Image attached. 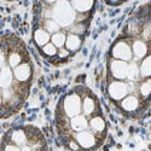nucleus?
<instances>
[{
    "mask_svg": "<svg viewBox=\"0 0 151 151\" xmlns=\"http://www.w3.org/2000/svg\"><path fill=\"white\" fill-rule=\"evenodd\" d=\"M52 17L59 26L68 27L75 19L74 9L71 7L70 4H68L67 0H59V1L53 6Z\"/></svg>",
    "mask_w": 151,
    "mask_h": 151,
    "instance_id": "f257e3e1",
    "label": "nucleus"
},
{
    "mask_svg": "<svg viewBox=\"0 0 151 151\" xmlns=\"http://www.w3.org/2000/svg\"><path fill=\"white\" fill-rule=\"evenodd\" d=\"M64 110L69 117L79 115L81 112V99L78 94H69L64 100Z\"/></svg>",
    "mask_w": 151,
    "mask_h": 151,
    "instance_id": "f03ea898",
    "label": "nucleus"
},
{
    "mask_svg": "<svg viewBox=\"0 0 151 151\" xmlns=\"http://www.w3.org/2000/svg\"><path fill=\"white\" fill-rule=\"evenodd\" d=\"M127 93H128V86L122 81L111 82L109 86V94L115 100H121L122 98L127 96Z\"/></svg>",
    "mask_w": 151,
    "mask_h": 151,
    "instance_id": "7ed1b4c3",
    "label": "nucleus"
},
{
    "mask_svg": "<svg viewBox=\"0 0 151 151\" xmlns=\"http://www.w3.org/2000/svg\"><path fill=\"white\" fill-rule=\"evenodd\" d=\"M112 56L117 59L121 60H131L132 59V50L129 47V45H127L126 42H117L114 48H112Z\"/></svg>",
    "mask_w": 151,
    "mask_h": 151,
    "instance_id": "20e7f679",
    "label": "nucleus"
},
{
    "mask_svg": "<svg viewBox=\"0 0 151 151\" xmlns=\"http://www.w3.org/2000/svg\"><path fill=\"white\" fill-rule=\"evenodd\" d=\"M127 67H128V64L124 60H121V59L112 60L111 64H110L112 76L119 79V80L126 79L127 78Z\"/></svg>",
    "mask_w": 151,
    "mask_h": 151,
    "instance_id": "39448f33",
    "label": "nucleus"
},
{
    "mask_svg": "<svg viewBox=\"0 0 151 151\" xmlns=\"http://www.w3.org/2000/svg\"><path fill=\"white\" fill-rule=\"evenodd\" d=\"M76 140L79 143V145L81 147H85V149H91L96 144V139H94V135L88 132V131H80L78 132L76 134Z\"/></svg>",
    "mask_w": 151,
    "mask_h": 151,
    "instance_id": "423d86ee",
    "label": "nucleus"
},
{
    "mask_svg": "<svg viewBox=\"0 0 151 151\" xmlns=\"http://www.w3.org/2000/svg\"><path fill=\"white\" fill-rule=\"evenodd\" d=\"M12 78H14V73L11 71V67H3L0 70V88H9L12 83Z\"/></svg>",
    "mask_w": 151,
    "mask_h": 151,
    "instance_id": "0eeeda50",
    "label": "nucleus"
},
{
    "mask_svg": "<svg viewBox=\"0 0 151 151\" xmlns=\"http://www.w3.org/2000/svg\"><path fill=\"white\" fill-rule=\"evenodd\" d=\"M30 74H32L30 67H29V64H26V63H23V64H18L14 70L15 78L21 82L27 81L30 78Z\"/></svg>",
    "mask_w": 151,
    "mask_h": 151,
    "instance_id": "6e6552de",
    "label": "nucleus"
},
{
    "mask_svg": "<svg viewBox=\"0 0 151 151\" xmlns=\"http://www.w3.org/2000/svg\"><path fill=\"white\" fill-rule=\"evenodd\" d=\"M70 124H71V128L74 131L76 132H80V131H83L87 128V126H88V123H87V120L83 115H75L71 117L70 120Z\"/></svg>",
    "mask_w": 151,
    "mask_h": 151,
    "instance_id": "1a4fd4ad",
    "label": "nucleus"
},
{
    "mask_svg": "<svg viewBox=\"0 0 151 151\" xmlns=\"http://www.w3.org/2000/svg\"><path fill=\"white\" fill-rule=\"evenodd\" d=\"M138 105H139V100L137 99V97L134 96H126L124 98H122V103L121 106L126 110V111H134Z\"/></svg>",
    "mask_w": 151,
    "mask_h": 151,
    "instance_id": "9d476101",
    "label": "nucleus"
},
{
    "mask_svg": "<svg viewBox=\"0 0 151 151\" xmlns=\"http://www.w3.org/2000/svg\"><path fill=\"white\" fill-rule=\"evenodd\" d=\"M65 46L69 51H76L81 46V39L76 34H70L65 39Z\"/></svg>",
    "mask_w": 151,
    "mask_h": 151,
    "instance_id": "9b49d317",
    "label": "nucleus"
},
{
    "mask_svg": "<svg viewBox=\"0 0 151 151\" xmlns=\"http://www.w3.org/2000/svg\"><path fill=\"white\" fill-rule=\"evenodd\" d=\"M147 52V46L144 41L142 40H137L133 42V53L137 58H143Z\"/></svg>",
    "mask_w": 151,
    "mask_h": 151,
    "instance_id": "f8f14e48",
    "label": "nucleus"
},
{
    "mask_svg": "<svg viewBox=\"0 0 151 151\" xmlns=\"http://www.w3.org/2000/svg\"><path fill=\"white\" fill-rule=\"evenodd\" d=\"M93 5V0H73V9L79 12L88 11Z\"/></svg>",
    "mask_w": 151,
    "mask_h": 151,
    "instance_id": "ddd939ff",
    "label": "nucleus"
},
{
    "mask_svg": "<svg viewBox=\"0 0 151 151\" xmlns=\"http://www.w3.org/2000/svg\"><path fill=\"white\" fill-rule=\"evenodd\" d=\"M34 39H35V42H36L37 45L44 46V45H46V44L50 41L51 36H50V34H48L45 29H37V30H35Z\"/></svg>",
    "mask_w": 151,
    "mask_h": 151,
    "instance_id": "4468645a",
    "label": "nucleus"
},
{
    "mask_svg": "<svg viewBox=\"0 0 151 151\" xmlns=\"http://www.w3.org/2000/svg\"><path fill=\"white\" fill-rule=\"evenodd\" d=\"M90 126L94 132H103L105 129V122L102 117L96 116L90 121Z\"/></svg>",
    "mask_w": 151,
    "mask_h": 151,
    "instance_id": "2eb2a0df",
    "label": "nucleus"
},
{
    "mask_svg": "<svg viewBox=\"0 0 151 151\" xmlns=\"http://www.w3.org/2000/svg\"><path fill=\"white\" fill-rule=\"evenodd\" d=\"M65 39H67L65 34H64V33H59V32L53 33V35L51 36V41H52V44H53L56 47H59V48L64 46V44H65Z\"/></svg>",
    "mask_w": 151,
    "mask_h": 151,
    "instance_id": "dca6fc26",
    "label": "nucleus"
},
{
    "mask_svg": "<svg viewBox=\"0 0 151 151\" xmlns=\"http://www.w3.org/2000/svg\"><path fill=\"white\" fill-rule=\"evenodd\" d=\"M11 139L16 145H23L24 143H26L27 138H26V133H24L22 129H17V131H15L14 133H12Z\"/></svg>",
    "mask_w": 151,
    "mask_h": 151,
    "instance_id": "f3484780",
    "label": "nucleus"
},
{
    "mask_svg": "<svg viewBox=\"0 0 151 151\" xmlns=\"http://www.w3.org/2000/svg\"><path fill=\"white\" fill-rule=\"evenodd\" d=\"M127 78L131 80V81H134L139 78V68H138L137 63H131L127 67Z\"/></svg>",
    "mask_w": 151,
    "mask_h": 151,
    "instance_id": "a211bd4d",
    "label": "nucleus"
},
{
    "mask_svg": "<svg viewBox=\"0 0 151 151\" xmlns=\"http://www.w3.org/2000/svg\"><path fill=\"white\" fill-rule=\"evenodd\" d=\"M139 74L142 75L143 78H149L150 76V74H151V64H150V57L149 56L143 60L140 70H139Z\"/></svg>",
    "mask_w": 151,
    "mask_h": 151,
    "instance_id": "6ab92c4d",
    "label": "nucleus"
},
{
    "mask_svg": "<svg viewBox=\"0 0 151 151\" xmlns=\"http://www.w3.org/2000/svg\"><path fill=\"white\" fill-rule=\"evenodd\" d=\"M82 110L85 115H91L94 111V102L92 98H85L82 103Z\"/></svg>",
    "mask_w": 151,
    "mask_h": 151,
    "instance_id": "aec40b11",
    "label": "nucleus"
},
{
    "mask_svg": "<svg viewBox=\"0 0 151 151\" xmlns=\"http://www.w3.org/2000/svg\"><path fill=\"white\" fill-rule=\"evenodd\" d=\"M60 26L55 21V19H48L45 22V29L47 33H57L59 32Z\"/></svg>",
    "mask_w": 151,
    "mask_h": 151,
    "instance_id": "412c9836",
    "label": "nucleus"
},
{
    "mask_svg": "<svg viewBox=\"0 0 151 151\" xmlns=\"http://www.w3.org/2000/svg\"><path fill=\"white\" fill-rule=\"evenodd\" d=\"M21 60H22V58L17 52H12L9 57V65L11 68H16L18 64H21Z\"/></svg>",
    "mask_w": 151,
    "mask_h": 151,
    "instance_id": "4be33fe9",
    "label": "nucleus"
},
{
    "mask_svg": "<svg viewBox=\"0 0 151 151\" xmlns=\"http://www.w3.org/2000/svg\"><path fill=\"white\" fill-rule=\"evenodd\" d=\"M42 51H44V53L47 55V56H55V55L57 53V47H56L52 42H47L46 45H44Z\"/></svg>",
    "mask_w": 151,
    "mask_h": 151,
    "instance_id": "5701e85b",
    "label": "nucleus"
},
{
    "mask_svg": "<svg viewBox=\"0 0 151 151\" xmlns=\"http://www.w3.org/2000/svg\"><path fill=\"white\" fill-rule=\"evenodd\" d=\"M150 92H151V82H150V80H146L140 86V93H142V96L147 97L150 94Z\"/></svg>",
    "mask_w": 151,
    "mask_h": 151,
    "instance_id": "b1692460",
    "label": "nucleus"
},
{
    "mask_svg": "<svg viewBox=\"0 0 151 151\" xmlns=\"http://www.w3.org/2000/svg\"><path fill=\"white\" fill-rule=\"evenodd\" d=\"M69 56V50H65V48H63L60 47V51H59V57L60 58H65Z\"/></svg>",
    "mask_w": 151,
    "mask_h": 151,
    "instance_id": "393cba45",
    "label": "nucleus"
},
{
    "mask_svg": "<svg viewBox=\"0 0 151 151\" xmlns=\"http://www.w3.org/2000/svg\"><path fill=\"white\" fill-rule=\"evenodd\" d=\"M5 60H6V58H5V53L0 50V68H3L4 65H5Z\"/></svg>",
    "mask_w": 151,
    "mask_h": 151,
    "instance_id": "a878e982",
    "label": "nucleus"
},
{
    "mask_svg": "<svg viewBox=\"0 0 151 151\" xmlns=\"http://www.w3.org/2000/svg\"><path fill=\"white\" fill-rule=\"evenodd\" d=\"M5 150H19V147L16 146V145H9V146L5 147Z\"/></svg>",
    "mask_w": 151,
    "mask_h": 151,
    "instance_id": "bb28decb",
    "label": "nucleus"
},
{
    "mask_svg": "<svg viewBox=\"0 0 151 151\" xmlns=\"http://www.w3.org/2000/svg\"><path fill=\"white\" fill-rule=\"evenodd\" d=\"M70 149H79L80 147V145H76V144H75L74 142H70Z\"/></svg>",
    "mask_w": 151,
    "mask_h": 151,
    "instance_id": "cd10ccee",
    "label": "nucleus"
},
{
    "mask_svg": "<svg viewBox=\"0 0 151 151\" xmlns=\"http://www.w3.org/2000/svg\"><path fill=\"white\" fill-rule=\"evenodd\" d=\"M46 3H48V4H53L55 1H57V0H45Z\"/></svg>",
    "mask_w": 151,
    "mask_h": 151,
    "instance_id": "c85d7f7f",
    "label": "nucleus"
},
{
    "mask_svg": "<svg viewBox=\"0 0 151 151\" xmlns=\"http://www.w3.org/2000/svg\"><path fill=\"white\" fill-rule=\"evenodd\" d=\"M109 1H112V3H115V1H117V0H109Z\"/></svg>",
    "mask_w": 151,
    "mask_h": 151,
    "instance_id": "c756f323",
    "label": "nucleus"
},
{
    "mask_svg": "<svg viewBox=\"0 0 151 151\" xmlns=\"http://www.w3.org/2000/svg\"><path fill=\"white\" fill-rule=\"evenodd\" d=\"M0 105H1V97H0Z\"/></svg>",
    "mask_w": 151,
    "mask_h": 151,
    "instance_id": "7c9ffc66",
    "label": "nucleus"
},
{
    "mask_svg": "<svg viewBox=\"0 0 151 151\" xmlns=\"http://www.w3.org/2000/svg\"><path fill=\"white\" fill-rule=\"evenodd\" d=\"M67 1H68V0H67Z\"/></svg>",
    "mask_w": 151,
    "mask_h": 151,
    "instance_id": "2f4dec72",
    "label": "nucleus"
}]
</instances>
